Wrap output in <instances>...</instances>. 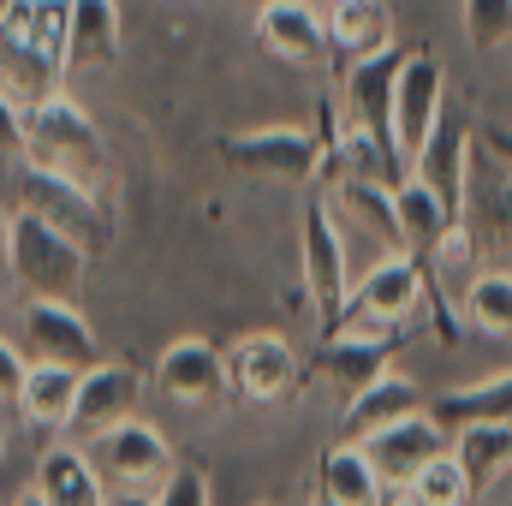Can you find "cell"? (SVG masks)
<instances>
[{
	"label": "cell",
	"mask_w": 512,
	"mask_h": 506,
	"mask_svg": "<svg viewBox=\"0 0 512 506\" xmlns=\"http://www.w3.org/2000/svg\"><path fill=\"white\" fill-rule=\"evenodd\" d=\"M66 18L72 0H0V96L18 114L66 90Z\"/></svg>",
	"instance_id": "obj_1"
},
{
	"label": "cell",
	"mask_w": 512,
	"mask_h": 506,
	"mask_svg": "<svg viewBox=\"0 0 512 506\" xmlns=\"http://www.w3.org/2000/svg\"><path fill=\"white\" fill-rule=\"evenodd\" d=\"M18 155H24L30 167H42V173H54V179H66V185H78V191H90V197L108 203L114 167H108L102 131H96V120H90L66 90L24 114V149H18Z\"/></svg>",
	"instance_id": "obj_2"
},
{
	"label": "cell",
	"mask_w": 512,
	"mask_h": 506,
	"mask_svg": "<svg viewBox=\"0 0 512 506\" xmlns=\"http://www.w3.org/2000/svg\"><path fill=\"white\" fill-rule=\"evenodd\" d=\"M6 215H36V221L60 227L72 245H84L90 256H102L114 245V215H108V203L90 197V191H78V185H66V179H54V173H42V167H30V161L12 173Z\"/></svg>",
	"instance_id": "obj_3"
},
{
	"label": "cell",
	"mask_w": 512,
	"mask_h": 506,
	"mask_svg": "<svg viewBox=\"0 0 512 506\" xmlns=\"http://www.w3.org/2000/svg\"><path fill=\"white\" fill-rule=\"evenodd\" d=\"M90 251L36 215H6V268L24 298H78Z\"/></svg>",
	"instance_id": "obj_4"
},
{
	"label": "cell",
	"mask_w": 512,
	"mask_h": 506,
	"mask_svg": "<svg viewBox=\"0 0 512 506\" xmlns=\"http://www.w3.org/2000/svg\"><path fill=\"white\" fill-rule=\"evenodd\" d=\"M417 316H429V274L417 256H382L364 280H352L340 328H364V334H399Z\"/></svg>",
	"instance_id": "obj_5"
},
{
	"label": "cell",
	"mask_w": 512,
	"mask_h": 506,
	"mask_svg": "<svg viewBox=\"0 0 512 506\" xmlns=\"http://www.w3.org/2000/svg\"><path fill=\"white\" fill-rule=\"evenodd\" d=\"M298 268H304V298L316 310V328L322 340L340 334V310H346V292H352V274H346V239H340V221L322 197L304 203V233H298Z\"/></svg>",
	"instance_id": "obj_6"
},
{
	"label": "cell",
	"mask_w": 512,
	"mask_h": 506,
	"mask_svg": "<svg viewBox=\"0 0 512 506\" xmlns=\"http://www.w3.org/2000/svg\"><path fill=\"white\" fill-rule=\"evenodd\" d=\"M221 161L233 173H245V179H268V185H316L322 131H304V126L233 131V137H221Z\"/></svg>",
	"instance_id": "obj_7"
},
{
	"label": "cell",
	"mask_w": 512,
	"mask_h": 506,
	"mask_svg": "<svg viewBox=\"0 0 512 506\" xmlns=\"http://www.w3.org/2000/svg\"><path fill=\"white\" fill-rule=\"evenodd\" d=\"M90 465L102 471V483H108V495H155L167 477H173V447H167V435L155 429V423H120V429H102V435H90Z\"/></svg>",
	"instance_id": "obj_8"
},
{
	"label": "cell",
	"mask_w": 512,
	"mask_h": 506,
	"mask_svg": "<svg viewBox=\"0 0 512 506\" xmlns=\"http://www.w3.org/2000/svg\"><path fill=\"white\" fill-rule=\"evenodd\" d=\"M399 60H405V48L393 42V48H382V54H370V60H352V66H346L340 126H352L364 143H376L399 173H411V167H405V155H399V143H393V78H399Z\"/></svg>",
	"instance_id": "obj_9"
},
{
	"label": "cell",
	"mask_w": 512,
	"mask_h": 506,
	"mask_svg": "<svg viewBox=\"0 0 512 506\" xmlns=\"http://www.w3.org/2000/svg\"><path fill=\"white\" fill-rule=\"evenodd\" d=\"M441 114H447V66H441V54L405 48L399 78H393V143H399L405 167L417 161V149L429 143Z\"/></svg>",
	"instance_id": "obj_10"
},
{
	"label": "cell",
	"mask_w": 512,
	"mask_h": 506,
	"mask_svg": "<svg viewBox=\"0 0 512 506\" xmlns=\"http://www.w3.org/2000/svg\"><path fill=\"white\" fill-rule=\"evenodd\" d=\"M358 447L370 453V465H376V477H382L387 495H399V489H411V477H417L435 453L453 447V429H447L435 411H411V417H399V423L376 429V435L358 441Z\"/></svg>",
	"instance_id": "obj_11"
},
{
	"label": "cell",
	"mask_w": 512,
	"mask_h": 506,
	"mask_svg": "<svg viewBox=\"0 0 512 506\" xmlns=\"http://www.w3.org/2000/svg\"><path fill=\"white\" fill-rule=\"evenodd\" d=\"M471 149H477V131L447 108L429 131V143L417 149V161H411V179L429 185L453 221H465V209H471Z\"/></svg>",
	"instance_id": "obj_12"
},
{
	"label": "cell",
	"mask_w": 512,
	"mask_h": 506,
	"mask_svg": "<svg viewBox=\"0 0 512 506\" xmlns=\"http://www.w3.org/2000/svg\"><path fill=\"white\" fill-rule=\"evenodd\" d=\"M24 352L36 364H72V370L102 364V346L72 298H24Z\"/></svg>",
	"instance_id": "obj_13"
},
{
	"label": "cell",
	"mask_w": 512,
	"mask_h": 506,
	"mask_svg": "<svg viewBox=\"0 0 512 506\" xmlns=\"http://www.w3.org/2000/svg\"><path fill=\"white\" fill-rule=\"evenodd\" d=\"M155 387H161V399H173V405H185V411H209V405L233 399L227 352H215L209 340H173V346L155 358Z\"/></svg>",
	"instance_id": "obj_14"
},
{
	"label": "cell",
	"mask_w": 512,
	"mask_h": 506,
	"mask_svg": "<svg viewBox=\"0 0 512 506\" xmlns=\"http://www.w3.org/2000/svg\"><path fill=\"white\" fill-rule=\"evenodd\" d=\"M227 381H233V399L245 405H274L280 393H292L298 381V352L286 334H245L227 346Z\"/></svg>",
	"instance_id": "obj_15"
},
{
	"label": "cell",
	"mask_w": 512,
	"mask_h": 506,
	"mask_svg": "<svg viewBox=\"0 0 512 506\" xmlns=\"http://www.w3.org/2000/svg\"><path fill=\"white\" fill-rule=\"evenodd\" d=\"M405 340H411V328H399V334L340 328V334H328V340H322V352H316V376L328 381V387H340V393L352 399L358 387H370L376 376H387V370H393V358L405 352Z\"/></svg>",
	"instance_id": "obj_16"
},
{
	"label": "cell",
	"mask_w": 512,
	"mask_h": 506,
	"mask_svg": "<svg viewBox=\"0 0 512 506\" xmlns=\"http://www.w3.org/2000/svg\"><path fill=\"white\" fill-rule=\"evenodd\" d=\"M137 405H143V376L131 370V364H90L84 381H78V405H72V429L66 435H102V429H120L137 417Z\"/></svg>",
	"instance_id": "obj_17"
},
{
	"label": "cell",
	"mask_w": 512,
	"mask_h": 506,
	"mask_svg": "<svg viewBox=\"0 0 512 506\" xmlns=\"http://www.w3.org/2000/svg\"><path fill=\"white\" fill-rule=\"evenodd\" d=\"M322 203L334 209L340 233H364V239L387 256L405 251V239H399V209H393V191H387V185H376V179H334V185H322Z\"/></svg>",
	"instance_id": "obj_18"
},
{
	"label": "cell",
	"mask_w": 512,
	"mask_h": 506,
	"mask_svg": "<svg viewBox=\"0 0 512 506\" xmlns=\"http://www.w3.org/2000/svg\"><path fill=\"white\" fill-rule=\"evenodd\" d=\"M256 42L286 66H316L328 54V18L304 0H268L256 12Z\"/></svg>",
	"instance_id": "obj_19"
},
{
	"label": "cell",
	"mask_w": 512,
	"mask_h": 506,
	"mask_svg": "<svg viewBox=\"0 0 512 506\" xmlns=\"http://www.w3.org/2000/svg\"><path fill=\"white\" fill-rule=\"evenodd\" d=\"M411 411H429L423 387H417L411 376H399V370H387V376H376L370 387H358V393L346 399V417H340V441H370L376 429L399 423V417H411Z\"/></svg>",
	"instance_id": "obj_20"
},
{
	"label": "cell",
	"mask_w": 512,
	"mask_h": 506,
	"mask_svg": "<svg viewBox=\"0 0 512 506\" xmlns=\"http://www.w3.org/2000/svg\"><path fill=\"white\" fill-rule=\"evenodd\" d=\"M310 495L328 501V506H387L382 477H376V465H370V453H364L358 441L322 447V459H316V489H310Z\"/></svg>",
	"instance_id": "obj_21"
},
{
	"label": "cell",
	"mask_w": 512,
	"mask_h": 506,
	"mask_svg": "<svg viewBox=\"0 0 512 506\" xmlns=\"http://www.w3.org/2000/svg\"><path fill=\"white\" fill-rule=\"evenodd\" d=\"M78 381H84V370H72V364H36L30 358V376H24V387H18V417L36 429V435H66L72 429V405H78Z\"/></svg>",
	"instance_id": "obj_22"
},
{
	"label": "cell",
	"mask_w": 512,
	"mask_h": 506,
	"mask_svg": "<svg viewBox=\"0 0 512 506\" xmlns=\"http://www.w3.org/2000/svg\"><path fill=\"white\" fill-rule=\"evenodd\" d=\"M393 48V12L387 0H328V54L334 60H370Z\"/></svg>",
	"instance_id": "obj_23"
},
{
	"label": "cell",
	"mask_w": 512,
	"mask_h": 506,
	"mask_svg": "<svg viewBox=\"0 0 512 506\" xmlns=\"http://www.w3.org/2000/svg\"><path fill=\"white\" fill-rule=\"evenodd\" d=\"M42 506H108V483L90 465L84 447H48L36 459V483H30Z\"/></svg>",
	"instance_id": "obj_24"
},
{
	"label": "cell",
	"mask_w": 512,
	"mask_h": 506,
	"mask_svg": "<svg viewBox=\"0 0 512 506\" xmlns=\"http://www.w3.org/2000/svg\"><path fill=\"white\" fill-rule=\"evenodd\" d=\"M120 60V6L114 0H72L66 18V66L72 72H102Z\"/></svg>",
	"instance_id": "obj_25"
},
{
	"label": "cell",
	"mask_w": 512,
	"mask_h": 506,
	"mask_svg": "<svg viewBox=\"0 0 512 506\" xmlns=\"http://www.w3.org/2000/svg\"><path fill=\"white\" fill-rule=\"evenodd\" d=\"M393 209H399V239H405V256H417V262H429V256L441 251V239L459 227V221L441 209V197H435L429 185H417V179H405V185L393 191Z\"/></svg>",
	"instance_id": "obj_26"
},
{
	"label": "cell",
	"mask_w": 512,
	"mask_h": 506,
	"mask_svg": "<svg viewBox=\"0 0 512 506\" xmlns=\"http://www.w3.org/2000/svg\"><path fill=\"white\" fill-rule=\"evenodd\" d=\"M453 453H459L477 495L495 489L512 471V423H465V429H453Z\"/></svg>",
	"instance_id": "obj_27"
},
{
	"label": "cell",
	"mask_w": 512,
	"mask_h": 506,
	"mask_svg": "<svg viewBox=\"0 0 512 506\" xmlns=\"http://www.w3.org/2000/svg\"><path fill=\"white\" fill-rule=\"evenodd\" d=\"M429 411L447 423V429H465V423H512V370L477 381V387H453V393H435Z\"/></svg>",
	"instance_id": "obj_28"
},
{
	"label": "cell",
	"mask_w": 512,
	"mask_h": 506,
	"mask_svg": "<svg viewBox=\"0 0 512 506\" xmlns=\"http://www.w3.org/2000/svg\"><path fill=\"white\" fill-rule=\"evenodd\" d=\"M459 316L477 328V334H495L512 340V274L507 268H477L465 298H459Z\"/></svg>",
	"instance_id": "obj_29"
},
{
	"label": "cell",
	"mask_w": 512,
	"mask_h": 506,
	"mask_svg": "<svg viewBox=\"0 0 512 506\" xmlns=\"http://www.w3.org/2000/svg\"><path fill=\"white\" fill-rule=\"evenodd\" d=\"M465 227L477 233L483 251H507L512 245V167H495V179L483 191H471Z\"/></svg>",
	"instance_id": "obj_30"
},
{
	"label": "cell",
	"mask_w": 512,
	"mask_h": 506,
	"mask_svg": "<svg viewBox=\"0 0 512 506\" xmlns=\"http://www.w3.org/2000/svg\"><path fill=\"white\" fill-rule=\"evenodd\" d=\"M417 506H471L477 501V489H471V477H465V465H459V453L447 447V453H435L417 477H411V489H405Z\"/></svg>",
	"instance_id": "obj_31"
},
{
	"label": "cell",
	"mask_w": 512,
	"mask_h": 506,
	"mask_svg": "<svg viewBox=\"0 0 512 506\" xmlns=\"http://www.w3.org/2000/svg\"><path fill=\"white\" fill-rule=\"evenodd\" d=\"M459 18L477 54H501L512 42V0H459Z\"/></svg>",
	"instance_id": "obj_32"
},
{
	"label": "cell",
	"mask_w": 512,
	"mask_h": 506,
	"mask_svg": "<svg viewBox=\"0 0 512 506\" xmlns=\"http://www.w3.org/2000/svg\"><path fill=\"white\" fill-rule=\"evenodd\" d=\"M155 506H215V495H209V477L197 471V465H173V477L149 495Z\"/></svg>",
	"instance_id": "obj_33"
},
{
	"label": "cell",
	"mask_w": 512,
	"mask_h": 506,
	"mask_svg": "<svg viewBox=\"0 0 512 506\" xmlns=\"http://www.w3.org/2000/svg\"><path fill=\"white\" fill-rule=\"evenodd\" d=\"M30 376V358H24V346H12V340H0V405H18V387Z\"/></svg>",
	"instance_id": "obj_34"
},
{
	"label": "cell",
	"mask_w": 512,
	"mask_h": 506,
	"mask_svg": "<svg viewBox=\"0 0 512 506\" xmlns=\"http://www.w3.org/2000/svg\"><path fill=\"white\" fill-rule=\"evenodd\" d=\"M24 149V114L0 96V155H18Z\"/></svg>",
	"instance_id": "obj_35"
},
{
	"label": "cell",
	"mask_w": 512,
	"mask_h": 506,
	"mask_svg": "<svg viewBox=\"0 0 512 506\" xmlns=\"http://www.w3.org/2000/svg\"><path fill=\"white\" fill-rule=\"evenodd\" d=\"M477 137H483V155H489L495 167H512V126H495V120H489Z\"/></svg>",
	"instance_id": "obj_36"
},
{
	"label": "cell",
	"mask_w": 512,
	"mask_h": 506,
	"mask_svg": "<svg viewBox=\"0 0 512 506\" xmlns=\"http://www.w3.org/2000/svg\"><path fill=\"white\" fill-rule=\"evenodd\" d=\"M108 506H155L149 495H108Z\"/></svg>",
	"instance_id": "obj_37"
},
{
	"label": "cell",
	"mask_w": 512,
	"mask_h": 506,
	"mask_svg": "<svg viewBox=\"0 0 512 506\" xmlns=\"http://www.w3.org/2000/svg\"><path fill=\"white\" fill-rule=\"evenodd\" d=\"M12 506H42V495H36V489H24V495H18Z\"/></svg>",
	"instance_id": "obj_38"
},
{
	"label": "cell",
	"mask_w": 512,
	"mask_h": 506,
	"mask_svg": "<svg viewBox=\"0 0 512 506\" xmlns=\"http://www.w3.org/2000/svg\"><path fill=\"white\" fill-rule=\"evenodd\" d=\"M387 506H417V501H411V495H405V489H399V495H387Z\"/></svg>",
	"instance_id": "obj_39"
},
{
	"label": "cell",
	"mask_w": 512,
	"mask_h": 506,
	"mask_svg": "<svg viewBox=\"0 0 512 506\" xmlns=\"http://www.w3.org/2000/svg\"><path fill=\"white\" fill-rule=\"evenodd\" d=\"M0 262H6V215H0Z\"/></svg>",
	"instance_id": "obj_40"
},
{
	"label": "cell",
	"mask_w": 512,
	"mask_h": 506,
	"mask_svg": "<svg viewBox=\"0 0 512 506\" xmlns=\"http://www.w3.org/2000/svg\"><path fill=\"white\" fill-rule=\"evenodd\" d=\"M0 459H6V435H0Z\"/></svg>",
	"instance_id": "obj_41"
},
{
	"label": "cell",
	"mask_w": 512,
	"mask_h": 506,
	"mask_svg": "<svg viewBox=\"0 0 512 506\" xmlns=\"http://www.w3.org/2000/svg\"><path fill=\"white\" fill-rule=\"evenodd\" d=\"M304 6H316V0H304Z\"/></svg>",
	"instance_id": "obj_42"
}]
</instances>
